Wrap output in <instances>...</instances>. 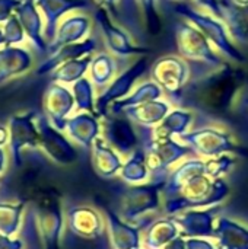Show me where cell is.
Listing matches in <instances>:
<instances>
[{"mask_svg":"<svg viewBox=\"0 0 248 249\" xmlns=\"http://www.w3.org/2000/svg\"><path fill=\"white\" fill-rule=\"evenodd\" d=\"M247 71L227 61L199 77L190 79L184 88L178 107L197 108L210 114L228 112L246 85Z\"/></svg>","mask_w":248,"mask_h":249,"instance_id":"obj_1","label":"cell"},{"mask_svg":"<svg viewBox=\"0 0 248 249\" xmlns=\"http://www.w3.org/2000/svg\"><path fill=\"white\" fill-rule=\"evenodd\" d=\"M137 127L140 147L145 152L146 166L149 169V182H165L171 168L180 160L194 155L193 150L181 140L172 137H153L152 128Z\"/></svg>","mask_w":248,"mask_h":249,"instance_id":"obj_2","label":"cell"},{"mask_svg":"<svg viewBox=\"0 0 248 249\" xmlns=\"http://www.w3.org/2000/svg\"><path fill=\"white\" fill-rule=\"evenodd\" d=\"M174 10L184 20L194 25L224 58L237 64L246 63V55L237 47L235 41L231 38L227 25L222 19L213 16L209 12L193 7L189 1L175 3Z\"/></svg>","mask_w":248,"mask_h":249,"instance_id":"obj_3","label":"cell"},{"mask_svg":"<svg viewBox=\"0 0 248 249\" xmlns=\"http://www.w3.org/2000/svg\"><path fill=\"white\" fill-rule=\"evenodd\" d=\"M229 194V185L224 178L212 179L206 174L193 177L181 191L170 200L164 201L167 214L174 216L184 210L218 206Z\"/></svg>","mask_w":248,"mask_h":249,"instance_id":"obj_4","label":"cell"},{"mask_svg":"<svg viewBox=\"0 0 248 249\" xmlns=\"http://www.w3.org/2000/svg\"><path fill=\"white\" fill-rule=\"evenodd\" d=\"M175 44L178 55L187 60L190 64L221 67L228 61L215 50V47L194 25L184 19L178 20L175 25Z\"/></svg>","mask_w":248,"mask_h":249,"instance_id":"obj_5","label":"cell"},{"mask_svg":"<svg viewBox=\"0 0 248 249\" xmlns=\"http://www.w3.org/2000/svg\"><path fill=\"white\" fill-rule=\"evenodd\" d=\"M151 79L159 85L168 101L178 107L181 93L191 79L190 64L175 54L159 57L151 67Z\"/></svg>","mask_w":248,"mask_h":249,"instance_id":"obj_6","label":"cell"},{"mask_svg":"<svg viewBox=\"0 0 248 249\" xmlns=\"http://www.w3.org/2000/svg\"><path fill=\"white\" fill-rule=\"evenodd\" d=\"M149 64L151 61L148 55L137 58L134 63L126 67L121 73H118L104 90L99 92L95 101V115L99 120L108 115V109L111 104L126 98L134 89V86L137 85V80L149 70Z\"/></svg>","mask_w":248,"mask_h":249,"instance_id":"obj_7","label":"cell"},{"mask_svg":"<svg viewBox=\"0 0 248 249\" xmlns=\"http://www.w3.org/2000/svg\"><path fill=\"white\" fill-rule=\"evenodd\" d=\"M186 143L199 158H215L224 153H241L243 149L237 144L234 137L216 127H202L184 133L178 137Z\"/></svg>","mask_w":248,"mask_h":249,"instance_id":"obj_8","label":"cell"},{"mask_svg":"<svg viewBox=\"0 0 248 249\" xmlns=\"http://www.w3.org/2000/svg\"><path fill=\"white\" fill-rule=\"evenodd\" d=\"M95 20L102 32L104 42L113 55L121 57V58H132V57L149 55L152 53L148 47L133 44L130 34L123 26L115 23L105 9L102 7L96 9Z\"/></svg>","mask_w":248,"mask_h":249,"instance_id":"obj_9","label":"cell"},{"mask_svg":"<svg viewBox=\"0 0 248 249\" xmlns=\"http://www.w3.org/2000/svg\"><path fill=\"white\" fill-rule=\"evenodd\" d=\"M101 134L121 156H130L140 146L136 124L123 114H108L101 118Z\"/></svg>","mask_w":248,"mask_h":249,"instance_id":"obj_10","label":"cell"},{"mask_svg":"<svg viewBox=\"0 0 248 249\" xmlns=\"http://www.w3.org/2000/svg\"><path fill=\"white\" fill-rule=\"evenodd\" d=\"M165 182H148L130 187L121 201V217L127 222H134L136 219L153 212L159 207L161 194Z\"/></svg>","mask_w":248,"mask_h":249,"instance_id":"obj_11","label":"cell"},{"mask_svg":"<svg viewBox=\"0 0 248 249\" xmlns=\"http://www.w3.org/2000/svg\"><path fill=\"white\" fill-rule=\"evenodd\" d=\"M37 111H29L26 114L13 115L9 120V147L12 152V159L16 168L22 165V150L25 147L39 146V131L37 127Z\"/></svg>","mask_w":248,"mask_h":249,"instance_id":"obj_12","label":"cell"},{"mask_svg":"<svg viewBox=\"0 0 248 249\" xmlns=\"http://www.w3.org/2000/svg\"><path fill=\"white\" fill-rule=\"evenodd\" d=\"M37 127L39 131V146L42 150L57 163L69 165L77 159V152L75 146L69 142L66 136L57 130L45 115L37 117Z\"/></svg>","mask_w":248,"mask_h":249,"instance_id":"obj_13","label":"cell"},{"mask_svg":"<svg viewBox=\"0 0 248 249\" xmlns=\"http://www.w3.org/2000/svg\"><path fill=\"white\" fill-rule=\"evenodd\" d=\"M42 107L45 117L60 131L66 130V123L75 108L73 93L61 83L51 82L44 93Z\"/></svg>","mask_w":248,"mask_h":249,"instance_id":"obj_14","label":"cell"},{"mask_svg":"<svg viewBox=\"0 0 248 249\" xmlns=\"http://www.w3.org/2000/svg\"><path fill=\"white\" fill-rule=\"evenodd\" d=\"M221 210V206H213L206 210L190 209L183 214L171 216L172 220L183 231L181 236L187 238H215L213 222Z\"/></svg>","mask_w":248,"mask_h":249,"instance_id":"obj_15","label":"cell"},{"mask_svg":"<svg viewBox=\"0 0 248 249\" xmlns=\"http://www.w3.org/2000/svg\"><path fill=\"white\" fill-rule=\"evenodd\" d=\"M41 15L44 18V38L50 44L57 32L60 25V19L75 9H86L89 7L88 0H35Z\"/></svg>","mask_w":248,"mask_h":249,"instance_id":"obj_16","label":"cell"},{"mask_svg":"<svg viewBox=\"0 0 248 249\" xmlns=\"http://www.w3.org/2000/svg\"><path fill=\"white\" fill-rule=\"evenodd\" d=\"M130 64L132 61L129 58L115 57L110 53H99L92 57L89 66V79L95 89H99L101 92L113 82L118 73H121Z\"/></svg>","mask_w":248,"mask_h":249,"instance_id":"obj_17","label":"cell"},{"mask_svg":"<svg viewBox=\"0 0 248 249\" xmlns=\"http://www.w3.org/2000/svg\"><path fill=\"white\" fill-rule=\"evenodd\" d=\"M38 10L39 9L35 0H22L20 4L16 7L15 15L18 16L26 36L34 44V47L41 53H48V42L42 34V15Z\"/></svg>","mask_w":248,"mask_h":249,"instance_id":"obj_18","label":"cell"},{"mask_svg":"<svg viewBox=\"0 0 248 249\" xmlns=\"http://www.w3.org/2000/svg\"><path fill=\"white\" fill-rule=\"evenodd\" d=\"M91 31V19L86 15H70L61 20L57 28L54 39L48 44V54H53L58 48L75 44L88 36Z\"/></svg>","mask_w":248,"mask_h":249,"instance_id":"obj_19","label":"cell"},{"mask_svg":"<svg viewBox=\"0 0 248 249\" xmlns=\"http://www.w3.org/2000/svg\"><path fill=\"white\" fill-rule=\"evenodd\" d=\"M38 225L45 249H58L63 217H61L60 204L56 200H50L39 204Z\"/></svg>","mask_w":248,"mask_h":249,"instance_id":"obj_20","label":"cell"},{"mask_svg":"<svg viewBox=\"0 0 248 249\" xmlns=\"http://www.w3.org/2000/svg\"><path fill=\"white\" fill-rule=\"evenodd\" d=\"M171 109H172V104L168 99L161 98V99H153V101H149L136 107L126 108L121 114L126 115L136 125L153 128L167 117V114Z\"/></svg>","mask_w":248,"mask_h":249,"instance_id":"obj_21","label":"cell"},{"mask_svg":"<svg viewBox=\"0 0 248 249\" xmlns=\"http://www.w3.org/2000/svg\"><path fill=\"white\" fill-rule=\"evenodd\" d=\"M66 131L77 144L85 149H91L95 139L101 136V120L91 112H79L69 117Z\"/></svg>","mask_w":248,"mask_h":249,"instance_id":"obj_22","label":"cell"},{"mask_svg":"<svg viewBox=\"0 0 248 249\" xmlns=\"http://www.w3.org/2000/svg\"><path fill=\"white\" fill-rule=\"evenodd\" d=\"M67 225L73 233L85 239H96L104 232L102 217L91 207H75L67 213Z\"/></svg>","mask_w":248,"mask_h":249,"instance_id":"obj_23","label":"cell"},{"mask_svg":"<svg viewBox=\"0 0 248 249\" xmlns=\"http://www.w3.org/2000/svg\"><path fill=\"white\" fill-rule=\"evenodd\" d=\"M95 50H96V41L92 36H86L85 39L75 42V44H67L61 48H58L57 51H54L53 54H50V57L44 63H41L39 67L37 69V74L51 73L53 70H56L63 63H66L69 60H75V58L89 55Z\"/></svg>","mask_w":248,"mask_h":249,"instance_id":"obj_24","label":"cell"},{"mask_svg":"<svg viewBox=\"0 0 248 249\" xmlns=\"http://www.w3.org/2000/svg\"><path fill=\"white\" fill-rule=\"evenodd\" d=\"M200 174H205L203 159H200L199 156L184 159L177 168L171 169L165 181V185L162 188V196L165 197V200L174 198L193 177L200 175Z\"/></svg>","mask_w":248,"mask_h":249,"instance_id":"obj_25","label":"cell"},{"mask_svg":"<svg viewBox=\"0 0 248 249\" xmlns=\"http://www.w3.org/2000/svg\"><path fill=\"white\" fill-rule=\"evenodd\" d=\"M91 152H92L94 169L99 177L113 178L120 172L123 166L121 155L115 149H113L102 136L95 139L91 147Z\"/></svg>","mask_w":248,"mask_h":249,"instance_id":"obj_26","label":"cell"},{"mask_svg":"<svg viewBox=\"0 0 248 249\" xmlns=\"http://www.w3.org/2000/svg\"><path fill=\"white\" fill-rule=\"evenodd\" d=\"M32 66V57L28 50L20 47L0 48V85L26 73Z\"/></svg>","mask_w":248,"mask_h":249,"instance_id":"obj_27","label":"cell"},{"mask_svg":"<svg viewBox=\"0 0 248 249\" xmlns=\"http://www.w3.org/2000/svg\"><path fill=\"white\" fill-rule=\"evenodd\" d=\"M194 121V114L189 108L172 107L167 117L152 128L153 137H180L187 133Z\"/></svg>","mask_w":248,"mask_h":249,"instance_id":"obj_28","label":"cell"},{"mask_svg":"<svg viewBox=\"0 0 248 249\" xmlns=\"http://www.w3.org/2000/svg\"><path fill=\"white\" fill-rule=\"evenodd\" d=\"M222 20L235 42L248 44V6L234 4L231 0H221Z\"/></svg>","mask_w":248,"mask_h":249,"instance_id":"obj_29","label":"cell"},{"mask_svg":"<svg viewBox=\"0 0 248 249\" xmlns=\"http://www.w3.org/2000/svg\"><path fill=\"white\" fill-rule=\"evenodd\" d=\"M215 238L218 249H248V229L229 217H218Z\"/></svg>","mask_w":248,"mask_h":249,"instance_id":"obj_30","label":"cell"},{"mask_svg":"<svg viewBox=\"0 0 248 249\" xmlns=\"http://www.w3.org/2000/svg\"><path fill=\"white\" fill-rule=\"evenodd\" d=\"M161 98H164L162 89L159 88L158 83H155L152 79H149V80L137 83L134 86V89L126 98L111 104L108 114L120 115L126 108L136 107V105H140V104H145V102H149L153 99H161Z\"/></svg>","mask_w":248,"mask_h":249,"instance_id":"obj_31","label":"cell"},{"mask_svg":"<svg viewBox=\"0 0 248 249\" xmlns=\"http://www.w3.org/2000/svg\"><path fill=\"white\" fill-rule=\"evenodd\" d=\"M105 216L108 222V229L111 235V242L114 249H136L140 248L139 228L124 223L120 216L113 213L110 209H105Z\"/></svg>","mask_w":248,"mask_h":249,"instance_id":"obj_32","label":"cell"},{"mask_svg":"<svg viewBox=\"0 0 248 249\" xmlns=\"http://www.w3.org/2000/svg\"><path fill=\"white\" fill-rule=\"evenodd\" d=\"M180 235L178 225L172 220V217L158 219L149 223L145 229V248L162 249L168 242Z\"/></svg>","mask_w":248,"mask_h":249,"instance_id":"obj_33","label":"cell"},{"mask_svg":"<svg viewBox=\"0 0 248 249\" xmlns=\"http://www.w3.org/2000/svg\"><path fill=\"white\" fill-rule=\"evenodd\" d=\"M92 57L94 55L89 54V55L63 63L61 66H58L56 70L51 71V80L56 83H61V85H70V83L77 82L79 79L85 77V74L89 71Z\"/></svg>","mask_w":248,"mask_h":249,"instance_id":"obj_34","label":"cell"},{"mask_svg":"<svg viewBox=\"0 0 248 249\" xmlns=\"http://www.w3.org/2000/svg\"><path fill=\"white\" fill-rule=\"evenodd\" d=\"M120 177L129 184H140L149 179V169L146 166L145 152L140 146L130 156H127L126 162H123Z\"/></svg>","mask_w":248,"mask_h":249,"instance_id":"obj_35","label":"cell"},{"mask_svg":"<svg viewBox=\"0 0 248 249\" xmlns=\"http://www.w3.org/2000/svg\"><path fill=\"white\" fill-rule=\"evenodd\" d=\"M75 98V107L80 112H91L95 115V86L89 77H82L73 83L72 89Z\"/></svg>","mask_w":248,"mask_h":249,"instance_id":"obj_36","label":"cell"},{"mask_svg":"<svg viewBox=\"0 0 248 249\" xmlns=\"http://www.w3.org/2000/svg\"><path fill=\"white\" fill-rule=\"evenodd\" d=\"M23 203L3 204L0 203V233L4 236H13L19 226L23 212Z\"/></svg>","mask_w":248,"mask_h":249,"instance_id":"obj_37","label":"cell"},{"mask_svg":"<svg viewBox=\"0 0 248 249\" xmlns=\"http://www.w3.org/2000/svg\"><path fill=\"white\" fill-rule=\"evenodd\" d=\"M235 162H237V159L229 153H224V155H219L215 158H209L205 160V174L208 177H210L212 179L222 178L224 175H227L232 169Z\"/></svg>","mask_w":248,"mask_h":249,"instance_id":"obj_38","label":"cell"},{"mask_svg":"<svg viewBox=\"0 0 248 249\" xmlns=\"http://www.w3.org/2000/svg\"><path fill=\"white\" fill-rule=\"evenodd\" d=\"M137 1L143 12L146 32L151 36H156L162 29V20H161L159 12H158L156 0H137Z\"/></svg>","mask_w":248,"mask_h":249,"instance_id":"obj_39","label":"cell"},{"mask_svg":"<svg viewBox=\"0 0 248 249\" xmlns=\"http://www.w3.org/2000/svg\"><path fill=\"white\" fill-rule=\"evenodd\" d=\"M3 34H4V47H13V45H18V44H22L25 41V31L18 19L16 15L10 16L4 25H3Z\"/></svg>","mask_w":248,"mask_h":249,"instance_id":"obj_40","label":"cell"},{"mask_svg":"<svg viewBox=\"0 0 248 249\" xmlns=\"http://www.w3.org/2000/svg\"><path fill=\"white\" fill-rule=\"evenodd\" d=\"M199 9L212 13L213 16L222 19V9H221V0H191Z\"/></svg>","mask_w":248,"mask_h":249,"instance_id":"obj_41","label":"cell"},{"mask_svg":"<svg viewBox=\"0 0 248 249\" xmlns=\"http://www.w3.org/2000/svg\"><path fill=\"white\" fill-rule=\"evenodd\" d=\"M20 1L22 0H0V23H4L10 16L15 15Z\"/></svg>","mask_w":248,"mask_h":249,"instance_id":"obj_42","label":"cell"},{"mask_svg":"<svg viewBox=\"0 0 248 249\" xmlns=\"http://www.w3.org/2000/svg\"><path fill=\"white\" fill-rule=\"evenodd\" d=\"M186 249H218L209 239L189 238L186 239Z\"/></svg>","mask_w":248,"mask_h":249,"instance_id":"obj_43","label":"cell"},{"mask_svg":"<svg viewBox=\"0 0 248 249\" xmlns=\"http://www.w3.org/2000/svg\"><path fill=\"white\" fill-rule=\"evenodd\" d=\"M23 248V242L16 239H9V236H4L0 233V249H22Z\"/></svg>","mask_w":248,"mask_h":249,"instance_id":"obj_44","label":"cell"},{"mask_svg":"<svg viewBox=\"0 0 248 249\" xmlns=\"http://www.w3.org/2000/svg\"><path fill=\"white\" fill-rule=\"evenodd\" d=\"M99 7H102V9H105L108 13H110V16L114 19V16H115V6H117V0H94Z\"/></svg>","mask_w":248,"mask_h":249,"instance_id":"obj_45","label":"cell"},{"mask_svg":"<svg viewBox=\"0 0 248 249\" xmlns=\"http://www.w3.org/2000/svg\"><path fill=\"white\" fill-rule=\"evenodd\" d=\"M162 249H186V239L181 235H178L171 242H168Z\"/></svg>","mask_w":248,"mask_h":249,"instance_id":"obj_46","label":"cell"},{"mask_svg":"<svg viewBox=\"0 0 248 249\" xmlns=\"http://www.w3.org/2000/svg\"><path fill=\"white\" fill-rule=\"evenodd\" d=\"M9 143V128L0 124V146H6Z\"/></svg>","mask_w":248,"mask_h":249,"instance_id":"obj_47","label":"cell"},{"mask_svg":"<svg viewBox=\"0 0 248 249\" xmlns=\"http://www.w3.org/2000/svg\"><path fill=\"white\" fill-rule=\"evenodd\" d=\"M4 169H6V153L3 147L0 146V175L4 172Z\"/></svg>","mask_w":248,"mask_h":249,"instance_id":"obj_48","label":"cell"},{"mask_svg":"<svg viewBox=\"0 0 248 249\" xmlns=\"http://www.w3.org/2000/svg\"><path fill=\"white\" fill-rule=\"evenodd\" d=\"M231 1L238 6H248V0H231Z\"/></svg>","mask_w":248,"mask_h":249,"instance_id":"obj_49","label":"cell"},{"mask_svg":"<svg viewBox=\"0 0 248 249\" xmlns=\"http://www.w3.org/2000/svg\"><path fill=\"white\" fill-rule=\"evenodd\" d=\"M4 34H3V28H0V47H4Z\"/></svg>","mask_w":248,"mask_h":249,"instance_id":"obj_50","label":"cell"},{"mask_svg":"<svg viewBox=\"0 0 248 249\" xmlns=\"http://www.w3.org/2000/svg\"><path fill=\"white\" fill-rule=\"evenodd\" d=\"M168 1H172V3H183V1H189V0H168Z\"/></svg>","mask_w":248,"mask_h":249,"instance_id":"obj_51","label":"cell"},{"mask_svg":"<svg viewBox=\"0 0 248 249\" xmlns=\"http://www.w3.org/2000/svg\"><path fill=\"white\" fill-rule=\"evenodd\" d=\"M247 108H248V99H247Z\"/></svg>","mask_w":248,"mask_h":249,"instance_id":"obj_52","label":"cell"},{"mask_svg":"<svg viewBox=\"0 0 248 249\" xmlns=\"http://www.w3.org/2000/svg\"><path fill=\"white\" fill-rule=\"evenodd\" d=\"M136 249H142V248H136Z\"/></svg>","mask_w":248,"mask_h":249,"instance_id":"obj_53","label":"cell"}]
</instances>
